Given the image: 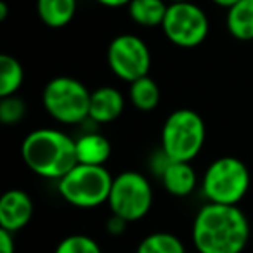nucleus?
I'll list each match as a JSON object with an SVG mask.
<instances>
[{
  "label": "nucleus",
  "mask_w": 253,
  "mask_h": 253,
  "mask_svg": "<svg viewBox=\"0 0 253 253\" xmlns=\"http://www.w3.org/2000/svg\"><path fill=\"white\" fill-rule=\"evenodd\" d=\"M250 239V222L238 205L208 203L193 224V243L200 253H241Z\"/></svg>",
  "instance_id": "f257e3e1"
},
{
  "label": "nucleus",
  "mask_w": 253,
  "mask_h": 253,
  "mask_svg": "<svg viewBox=\"0 0 253 253\" xmlns=\"http://www.w3.org/2000/svg\"><path fill=\"white\" fill-rule=\"evenodd\" d=\"M21 158L33 173L59 180L78 165L77 142L61 130L39 128L25 137Z\"/></svg>",
  "instance_id": "f03ea898"
},
{
  "label": "nucleus",
  "mask_w": 253,
  "mask_h": 253,
  "mask_svg": "<svg viewBox=\"0 0 253 253\" xmlns=\"http://www.w3.org/2000/svg\"><path fill=\"white\" fill-rule=\"evenodd\" d=\"M205 122L193 109L170 113L162 128V149L167 160L191 162L200 155L205 144Z\"/></svg>",
  "instance_id": "7ed1b4c3"
},
{
  "label": "nucleus",
  "mask_w": 253,
  "mask_h": 253,
  "mask_svg": "<svg viewBox=\"0 0 253 253\" xmlns=\"http://www.w3.org/2000/svg\"><path fill=\"white\" fill-rule=\"evenodd\" d=\"M113 177L104 165L78 163L57 180V191L64 201L78 208H94L108 201Z\"/></svg>",
  "instance_id": "20e7f679"
},
{
  "label": "nucleus",
  "mask_w": 253,
  "mask_h": 253,
  "mask_svg": "<svg viewBox=\"0 0 253 253\" xmlns=\"http://www.w3.org/2000/svg\"><path fill=\"white\" fill-rule=\"evenodd\" d=\"M250 189V170L234 156H222L207 169L203 194L208 203L238 205Z\"/></svg>",
  "instance_id": "39448f33"
},
{
  "label": "nucleus",
  "mask_w": 253,
  "mask_h": 253,
  "mask_svg": "<svg viewBox=\"0 0 253 253\" xmlns=\"http://www.w3.org/2000/svg\"><path fill=\"white\" fill-rule=\"evenodd\" d=\"M90 94L77 78L56 77L45 85L42 101L54 120L64 125H75L88 118Z\"/></svg>",
  "instance_id": "423d86ee"
},
{
  "label": "nucleus",
  "mask_w": 253,
  "mask_h": 253,
  "mask_svg": "<svg viewBox=\"0 0 253 253\" xmlns=\"http://www.w3.org/2000/svg\"><path fill=\"white\" fill-rule=\"evenodd\" d=\"M108 205L113 215L125 218L126 222L141 220L153 205V189L142 173L123 172L113 179Z\"/></svg>",
  "instance_id": "0eeeda50"
},
{
  "label": "nucleus",
  "mask_w": 253,
  "mask_h": 253,
  "mask_svg": "<svg viewBox=\"0 0 253 253\" xmlns=\"http://www.w3.org/2000/svg\"><path fill=\"white\" fill-rule=\"evenodd\" d=\"M162 28L165 37L173 45L193 49L205 42L210 30V23L203 9L193 4L191 0H184V2L169 4Z\"/></svg>",
  "instance_id": "6e6552de"
},
{
  "label": "nucleus",
  "mask_w": 253,
  "mask_h": 253,
  "mask_svg": "<svg viewBox=\"0 0 253 253\" xmlns=\"http://www.w3.org/2000/svg\"><path fill=\"white\" fill-rule=\"evenodd\" d=\"M108 64L111 71L123 82L148 77L151 68V52L142 39L130 33L118 35L108 47Z\"/></svg>",
  "instance_id": "1a4fd4ad"
},
{
  "label": "nucleus",
  "mask_w": 253,
  "mask_h": 253,
  "mask_svg": "<svg viewBox=\"0 0 253 253\" xmlns=\"http://www.w3.org/2000/svg\"><path fill=\"white\" fill-rule=\"evenodd\" d=\"M33 215V201L21 189H9L0 200V229L18 232L30 224Z\"/></svg>",
  "instance_id": "9d476101"
},
{
  "label": "nucleus",
  "mask_w": 253,
  "mask_h": 253,
  "mask_svg": "<svg viewBox=\"0 0 253 253\" xmlns=\"http://www.w3.org/2000/svg\"><path fill=\"white\" fill-rule=\"evenodd\" d=\"M125 99L122 92L113 87H99L90 94L88 118L97 123H109L123 113Z\"/></svg>",
  "instance_id": "9b49d317"
},
{
  "label": "nucleus",
  "mask_w": 253,
  "mask_h": 253,
  "mask_svg": "<svg viewBox=\"0 0 253 253\" xmlns=\"http://www.w3.org/2000/svg\"><path fill=\"white\" fill-rule=\"evenodd\" d=\"M162 180L165 189L173 196H187L196 187V172L191 162H169L162 170Z\"/></svg>",
  "instance_id": "f8f14e48"
},
{
  "label": "nucleus",
  "mask_w": 253,
  "mask_h": 253,
  "mask_svg": "<svg viewBox=\"0 0 253 253\" xmlns=\"http://www.w3.org/2000/svg\"><path fill=\"white\" fill-rule=\"evenodd\" d=\"M78 163L84 165H104L111 156V144L101 134H85L77 139Z\"/></svg>",
  "instance_id": "ddd939ff"
},
{
  "label": "nucleus",
  "mask_w": 253,
  "mask_h": 253,
  "mask_svg": "<svg viewBox=\"0 0 253 253\" xmlns=\"http://www.w3.org/2000/svg\"><path fill=\"white\" fill-rule=\"evenodd\" d=\"M77 0H37V12L49 28H63L73 19Z\"/></svg>",
  "instance_id": "4468645a"
},
{
  "label": "nucleus",
  "mask_w": 253,
  "mask_h": 253,
  "mask_svg": "<svg viewBox=\"0 0 253 253\" xmlns=\"http://www.w3.org/2000/svg\"><path fill=\"white\" fill-rule=\"evenodd\" d=\"M227 30L234 39L253 40V0H239L227 9Z\"/></svg>",
  "instance_id": "2eb2a0df"
},
{
  "label": "nucleus",
  "mask_w": 253,
  "mask_h": 253,
  "mask_svg": "<svg viewBox=\"0 0 253 253\" xmlns=\"http://www.w3.org/2000/svg\"><path fill=\"white\" fill-rule=\"evenodd\" d=\"M169 4L165 0H132L128 14L132 21L141 26H162Z\"/></svg>",
  "instance_id": "dca6fc26"
},
{
  "label": "nucleus",
  "mask_w": 253,
  "mask_h": 253,
  "mask_svg": "<svg viewBox=\"0 0 253 253\" xmlns=\"http://www.w3.org/2000/svg\"><path fill=\"white\" fill-rule=\"evenodd\" d=\"M23 66L16 57L9 54L0 56V97H9L19 90L23 84Z\"/></svg>",
  "instance_id": "f3484780"
},
{
  "label": "nucleus",
  "mask_w": 253,
  "mask_h": 253,
  "mask_svg": "<svg viewBox=\"0 0 253 253\" xmlns=\"http://www.w3.org/2000/svg\"><path fill=\"white\" fill-rule=\"evenodd\" d=\"M130 101L141 111H153L160 102V88L149 77H142L130 84Z\"/></svg>",
  "instance_id": "a211bd4d"
},
{
  "label": "nucleus",
  "mask_w": 253,
  "mask_h": 253,
  "mask_svg": "<svg viewBox=\"0 0 253 253\" xmlns=\"http://www.w3.org/2000/svg\"><path fill=\"white\" fill-rule=\"evenodd\" d=\"M135 253H186L182 241L170 232H153L146 236Z\"/></svg>",
  "instance_id": "6ab92c4d"
},
{
  "label": "nucleus",
  "mask_w": 253,
  "mask_h": 253,
  "mask_svg": "<svg viewBox=\"0 0 253 253\" xmlns=\"http://www.w3.org/2000/svg\"><path fill=\"white\" fill-rule=\"evenodd\" d=\"M54 253H102L95 239L85 234H73L64 238Z\"/></svg>",
  "instance_id": "aec40b11"
},
{
  "label": "nucleus",
  "mask_w": 253,
  "mask_h": 253,
  "mask_svg": "<svg viewBox=\"0 0 253 253\" xmlns=\"http://www.w3.org/2000/svg\"><path fill=\"white\" fill-rule=\"evenodd\" d=\"M26 115V102L18 95L2 97L0 101V122L4 125H16Z\"/></svg>",
  "instance_id": "412c9836"
},
{
  "label": "nucleus",
  "mask_w": 253,
  "mask_h": 253,
  "mask_svg": "<svg viewBox=\"0 0 253 253\" xmlns=\"http://www.w3.org/2000/svg\"><path fill=\"white\" fill-rule=\"evenodd\" d=\"M16 245L14 238H12V232L5 231V229H0V253H14Z\"/></svg>",
  "instance_id": "4be33fe9"
},
{
  "label": "nucleus",
  "mask_w": 253,
  "mask_h": 253,
  "mask_svg": "<svg viewBox=\"0 0 253 253\" xmlns=\"http://www.w3.org/2000/svg\"><path fill=\"white\" fill-rule=\"evenodd\" d=\"M126 224H128V222H126L125 218L118 217V215H113L108 220V224H106V229H108V232H111V234H122V232L125 231Z\"/></svg>",
  "instance_id": "5701e85b"
},
{
  "label": "nucleus",
  "mask_w": 253,
  "mask_h": 253,
  "mask_svg": "<svg viewBox=\"0 0 253 253\" xmlns=\"http://www.w3.org/2000/svg\"><path fill=\"white\" fill-rule=\"evenodd\" d=\"M97 4L104 5V7H111V9H116V7H123V5H128L132 0H95Z\"/></svg>",
  "instance_id": "b1692460"
},
{
  "label": "nucleus",
  "mask_w": 253,
  "mask_h": 253,
  "mask_svg": "<svg viewBox=\"0 0 253 253\" xmlns=\"http://www.w3.org/2000/svg\"><path fill=\"white\" fill-rule=\"evenodd\" d=\"M213 4H217V5H220V7H231V5H234L236 2H239V0H211Z\"/></svg>",
  "instance_id": "393cba45"
},
{
  "label": "nucleus",
  "mask_w": 253,
  "mask_h": 253,
  "mask_svg": "<svg viewBox=\"0 0 253 253\" xmlns=\"http://www.w3.org/2000/svg\"><path fill=\"white\" fill-rule=\"evenodd\" d=\"M9 14V9H7V4H5L4 0L0 2V21H4L5 18H7Z\"/></svg>",
  "instance_id": "a878e982"
},
{
  "label": "nucleus",
  "mask_w": 253,
  "mask_h": 253,
  "mask_svg": "<svg viewBox=\"0 0 253 253\" xmlns=\"http://www.w3.org/2000/svg\"><path fill=\"white\" fill-rule=\"evenodd\" d=\"M170 4H172V2H184V0H169Z\"/></svg>",
  "instance_id": "bb28decb"
},
{
  "label": "nucleus",
  "mask_w": 253,
  "mask_h": 253,
  "mask_svg": "<svg viewBox=\"0 0 253 253\" xmlns=\"http://www.w3.org/2000/svg\"><path fill=\"white\" fill-rule=\"evenodd\" d=\"M186 253H187V252H186ZM194 253H200V252H194Z\"/></svg>",
  "instance_id": "cd10ccee"
}]
</instances>
